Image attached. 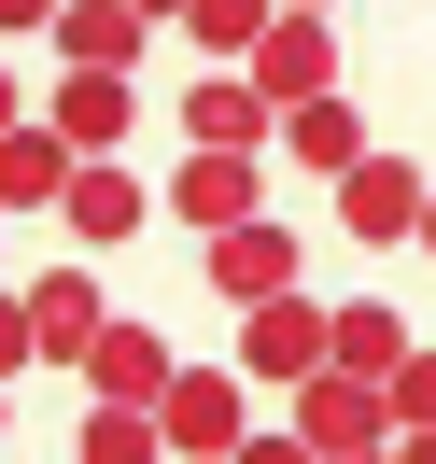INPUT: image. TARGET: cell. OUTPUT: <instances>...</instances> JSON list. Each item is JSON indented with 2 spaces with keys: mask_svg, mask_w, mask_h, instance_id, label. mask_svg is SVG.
<instances>
[{
  "mask_svg": "<svg viewBox=\"0 0 436 464\" xmlns=\"http://www.w3.org/2000/svg\"><path fill=\"white\" fill-rule=\"evenodd\" d=\"M155 422H170V464H239V436H254V380H239V366H183Z\"/></svg>",
  "mask_w": 436,
  "mask_h": 464,
  "instance_id": "cell-1",
  "label": "cell"
},
{
  "mask_svg": "<svg viewBox=\"0 0 436 464\" xmlns=\"http://www.w3.org/2000/svg\"><path fill=\"white\" fill-rule=\"evenodd\" d=\"M422 198H436V183L408 169V155H366V169L338 183V239H366V254H422Z\"/></svg>",
  "mask_w": 436,
  "mask_h": 464,
  "instance_id": "cell-2",
  "label": "cell"
},
{
  "mask_svg": "<svg viewBox=\"0 0 436 464\" xmlns=\"http://www.w3.org/2000/svg\"><path fill=\"white\" fill-rule=\"evenodd\" d=\"M296 436H310L324 464H338V450H394V394L352 380V366H324V380H296Z\"/></svg>",
  "mask_w": 436,
  "mask_h": 464,
  "instance_id": "cell-3",
  "label": "cell"
},
{
  "mask_svg": "<svg viewBox=\"0 0 436 464\" xmlns=\"http://www.w3.org/2000/svg\"><path fill=\"white\" fill-rule=\"evenodd\" d=\"M239 71H254L267 113H310V99H338V29H324V14H282V29H267Z\"/></svg>",
  "mask_w": 436,
  "mask_h": 464,
  "instance_id": "cell-4",
  "label": "cell"
},
{
  "mask_svg": "<svg viewBox=\"0 0 436 464\" xmlns=\"http://www.w3.org/2000/svg\"><path fill=\"white\" fill-rule=\"evenodd\" d=\"M254 211H267V155H198V141H183V169H170V226L226 239V226H254Z\"/></svg>",
  "mask_w": 436,
  "mask_h": 464,
  "instance_id": "cell-5",
  "label": "cell"
},
{
  "mask_svg": "<svg viewBox=\"0 0 436 464\" xmlns=\"http://www.w3.org/2000/svg\"><path fill=\"white\" fill-rule=\"evenodd\" d=\"M324 324H338L324 295H267V310H239V380H282V394L324 380Z\"/></svg>",
  "mask_w": 436,
  "mask_h": 464,
  "instance_id": "cell-6",
  "label": "cell"
},
{
  "mask_svg": "<svg viewBox=\"0 0 436 464\" xmlns=\"http://www.w3.org/2000/svg\"><path fill=\"white\" fill-rule=\"evenodd\" d=\"M183 141L198 155H282V113L254 99V71H198L183 85Z\"/></svg>",
  "mask_w": 436,
  "mask_h": 464,
  "instance_id": "cell-7",
  "label": "cell"
},
{
  "mask_svg": "<svg viewBox=\"0 0 436 464\" xmlns=\"http://www.w3.org/2000/svg\"><path fill=\"white\" fill-rule=\"evenodd\" d=\"M141 211H155V183L113 169V155H85V169H71V198H57V226L85 239V254H113V239H141Z\"/></svg>",
  "mask_w": 436,
  "mask_h": 464,
  "instance_id": "cell-8",
  "label": "cell"
},
{
  "mask_svg": "<svg viewBox=\"0 0 436 464\" xmlns=\"http://www.w3.org/2000/svg\"><path fill=\"white\" fill-rule=\"evenodd\" d=\"M85 380H99V408H170V380H183V352L155 338V324H99V352H85Z\"/></svg>",
  "mask_w": 436,
  "mask_h": 464,
  "instance_id": "cell-9",
  "label": "cell"
},
{
  "mask_svg": "<svg viewBox=\"0 0 436 464\" xmlns=\"http://www.w3.org/2000/svg\"><path fill=\"white\" fill-rule=\"evenodd\" d=\"M211 295H239V310L296 295V226H282V211H254V226H226V239H211Z\"/></svg>",
  "mask_w": 436,
  "mask_h": 464,
  "instance_id": "cell-10",
  "label": "cell"
},
{
  "mask_svg": "<svg viewBox=\"0 0 436 464\" xmlns=\"http://www.w3.org/2000/svg\"><path fill=\"white\" fill-rule=\"evenodd\" d=\"M43 127H57L71 155H113L127 127H141V99H127V71H57V99H43Z\"/></svg>",
  "mask_w": 436,
  "mask_h": 464,
  "instance_id": "cell-11",
  "label": "cell"
},
{
  "mask_svg": "<svg viewBox=\"0 0 436 464\" xmlns=\"http://www.w3.org/2000/svg\"><path fill=\"white\" fill-rule=\"evenodd\" d=\"M141 43H155L141 0H71V14H57V57L71 71H141Z\"/></svg>",
  "mask_w": 436,
  "mask_h": 464,
  "instance_id": "cell-12",
  "label": "cell"
},
{
  "mask_svg": "<svg viewBox=\"0 0 436 464\" xmlns=\"http://www.w3.org/2000/svg\"><path fill=\"white\" fill-rule=\"evenodd\" d=\"M282 155H296L310 183H352L380 141H366V113H352V99H310V113H282Z\"/></svg>",
  "mask_w": 436,
  "mask_h": 464,
  "instance_id": "cell-13",
  "label": "cell"
},
{
  "mask_svg": "<svg viewBox=\"0 0 436 464\" xmlns=\"http://www.w3.org/2000/svg\"><path fill=\"white\" fill-rule=\"evenodd\" d=\"M71 169H85V155H71L57 127L29 113L15 141H0V211H57V198H71Z\"/></svg>",
  "mask_w": 436,
  "mask_h": 464,
  "instance_id": "cell-14",
  "label": "cell"
},
{
  "mask_svg": "<svg viewBox=\"0 0 436 464\" xmlns=\"http://www.w3.org/2000/svg\"><path fill=\"white\" fill-rule=\"evenodd\" d=\"M29 324H43V366H85V352H99V282H85V267H43Z\"/></svg>",
  "mask_w": 436,
  "mask_h": 464,
  "instance_id": "cell-15",
  "label": "cell"
},
{
  "mask_svg": "<svg viewBox=\"0 0 436 464\" xmlns=\"http://www.w3.org/2000/svg\"><path fill=\"white\" fill-rule=\"evenodd\" d=\"M324 366H352V380H394V366H408V324L380 310V295H338V324H324Z\"/></svg>",
  "mask_w": 436,
  "mask_h": 464,
  "instance_id": "cell-16",
  "label": "cell"
},
{
  "mask_svg": "<svg viewBox=\"0 0 436 464\" xmlns=\"http://www.w3.org/2000/svg\"><path fill=\"white\" fill-rule=\"evenodd\" d=\"M267 29H282V0H183V43H198V71H239Z\"/></svg>",
  "mask_w": 436,
  "mask_h": 464,
  "instance_id": "cell-17",
  "label": "cell"
},
{
  "mask_svg": "<svg viewBox=\"0 0 436 464\" xmlns=\"http://www.w3.org/2000/svg\"><path fill=\"white\" fill-rule=\"evenodd\" d=\"M71 464H170V422L155 408H85V450Z\"/></svg>",
  "mask_w": 436,
  "mask_h": 464,
  "instance_id": "cell-18",
  "label": "cell"
},
{
  "mask_svg": "<svg viewBox=\"0 0 436 464\" xmlns=\"http://www.w3.org/2000/svg\"><path fill=\"white\" fill-rule=\"evenodd\" d=\"M380 394H394V436H422V422H436V352H408Z\"/></svg>",
  "mask_w": 436,
  "mask_h": 464,
  "instance_id": "cell-19",
  "label": "cell"
},
{
  "mask_svg": "<svg viewBox=\"0 0 436 464\" xmlns=\"http://www.w3.org/2000/svg\"><path fill=\"white\" fill-rule=\"evenodd\" d=\"M15 366H43V324H29V295H0V380Z\"/></svg>",
  "mask_w": 436,
  "mask_h": 464,
  "instance_id": "cell-20",
  "label": "cell"
},
{
  "mask_svg": "<svg viewBox=\"0 0 436 464\" xmlns=\"http://www.w3.org/2000/svg\"><path fill=\"white\" fill-rule=\"evenodd\" d=\"M239 464H324L310 436H239Z\"/></svg>",
  "mask_w": 436,
  "mask_h": 464,
  "instance_id": "cell-21",
  "label": "cell"
},
{
  "mask_svg": "<svg viewBox=\"0 0 436 464\" xmlns=\"http://www.w3.org/2000/svg\"><path fill=\"white\" fill-rule=\"evenodd\" d=\"M57 14H71V0H0V29H57Z\"/></svg>",
  "mask_w": 436,
  "mask_h": 464,
  "instance_id": "cell-22",
  "label": "cell"
},
{
  "mask_svg": "<svg viewBox=\"0 0 436 464\" xmlns=\"http://www.w3.org/2000/svg\"><path fill=\"white\" fill-rule=\"evenodd\" d=\"M15 127H29V99H15V71H0V141H15Z\"/></svg>",
  "mask_w": 436,
  "mask_h": 464,
  "instance_id": "cell-23",
  "label": "cell"
},
{
  "mask_svg": "<svg viewBox=\"0 0 436 464\" xmlns=\"http://www.w3.org/2000/svg\"><path fill=\"white\" fill-rule=\"evenodd\" d=\"M394 464H436V422H422V436H394Z\"/></svg>",
  "mask_w": 436,
  "mask_h": 464,
  "instance_id": "cell-24",
  "label": "cell"
},
{
  "mask_svg": "<svg viewBox=\"0 0 436 464\" xmlns=\"http://www.w3.org/2000/svg\"><path fill=\"white\" fill-rule=\"evenodd\" d=\"M141 14H155V29H183V0H141Z\"/></svg>",
  "mask_w": 436,
  "mask_h": 464,
  "instance_id": "cell-25",
  "label": "cell"
},
{
  "mask_svg": "<svg viewBox=\"0 0 436 464\" xmlns=\"http://www.w3.org/2000/svg\"><path fill=\"white\" fill-rule=\"evenodd\" d=\"M282 14H338V0H282Z\"/></svg>",
  "mask_w": 436,
  "mask_h": 464,
  "instance_id": "cell-26",
  "label": "cell"
},
{
  "mask_svg": "<svg viewBox=\"0 0 436 464\" xmlns=\"http://www.w3.org/2000/svg\"><path fill=\"white\" fill-rule=\"evenodd\" d=\"M422 254H436V198H422Z\"/></svg>",
  "mask_w": 436,
  "mask_h": 464,
  "instance_id": "cell-27",
  "label": "cell"
},
{
  "mask_svg": "<svg viewBox=\"0 0 436 464\" xmlns=\"http://www.w3.org/2000/svg\"><path fill=\"white\" fill-rule=\"evenodd\" d=\"M338 464H394V450H338Z\"/></svg>",
  "mask_w": 436,
  "mask_h": 464,
  "instance_id": "cell-28",
  "label": "cell"
},
{
  "mask_svg": "<svg viewBox=\"0 0 436 464\" xmlns=\"http://www.w3.org/2000/svg\"><path fill=\"white\" fill-rule=\"evenodd\" d=\"M0 422H15V394H0Z\"/></svg>",
  "mask_w": 436,
  "mask_h": 464,
  "instance_id": "cell-29",
  "label": "cell"
}]
</instances>
